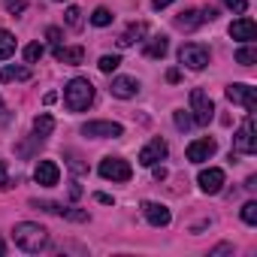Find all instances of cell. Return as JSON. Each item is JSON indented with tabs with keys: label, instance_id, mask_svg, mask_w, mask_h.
Returning a JSON list of instances; mask_svg holds the SVG:
<instances>
[{
	"label": "cell",
	"instance_id": "cell-36",
	"mask_svg": "<svg viewBox=\"0 0 257 257\" xmlns=\"http://www.w3.org/2000/svg\"><path fill=\"white\" fill-rule=\"evenodd\" d=\"M170 4H173V0H152L155 10H164V7H170Z\"/></svg>",
	"mask_w": 257,
	"mask_h": 257
},
{
	"label": "cell",
	"instance_id": "cell-17",
	"mask_svg": "<svg viewBox=\"0 0 257 257\" xmlns=\"http://www.w3.org/2000/svg\"><path fill=\"white\" fill-rule=\"evenodd\" d=\"M55 58H58L61 64L79 67V64L85 61V49H82V46H76V49H64V46H55Z\"/></svg>",
	"mask_w": 257,
	"mask_h": 257
},
{
	"label": "cell",
	"instance_id": "cell-33",
	"mask_svg": "<svg viewBox=\"0 0 257 257\" xmlns=\"http://www.w3.org/2000/svg\"><path fill=\"white\" fill-rule=\"evenodd\" d=\"M46 37H49L55 46H61V28H49V31H46Z\"/></svg>",
	"mask_w": 257,
	"mask_h": 257
},
{
	"label": "cell",
	"instance_id": "cell-22",
	"mask_svg": "<svg viewBox=\"0 0 257 257\" xmlns=\"http://www.w3.org/2000/svg\"><path fill=\"white\" fill-rule=\"evenodd\" d=\"M13 52H16V37L10 31H0V61L13 58Z\"/></svg>",
	"mask_w": 257,
	"mask_h": 257
},
{
	"label": "cell",
	"instance_id": "cell-25",
	"mask_svg": "<svg viewBox=\"0 0 257 257\" xmlns=\"http://www.w3.org/2000/svg\"><path fill=\"white\" fill-rule=\"evenodd\" d=\"M43 52H46L43 43H31V46L25 49V61H28V64H37V61L43 58Z\"/></svg>",
	"mask_w": 257,
	"mask_h": 257
},
{
	"label": "cell",
	"instance_id": "cell-11",
	"mask_svg": "<svg viewBox=\"0 0 257 257\" xmlns=\"http://www.w3.org/2000/svg\"><path fill=\"white\" fill-rule=\"evenodd\" d=\"M109 91H112V97H118V100H131V97L140 94V82L131 79V76H115L112 85H109Z\"/></svg>",
	"mask_w": 257,
	"mask_h": 257
},
{
	"label": "cell",
	"instance_id": "cell-12",
	"mask_svg": "<svg viewBox=\"0 0 257 257\" xmlns=\"http://www.w3.org/2000/svg\"><path fill=\"white\" fill-rule=\"evenodd\" d=\"M212 19H215V10H191V13H182V16L176 19V28L194 31V28H200L203 22H212Z\"/></svg>",
	"mask_w": 257,
	"mask_h": 257
},
{
	"label": "cell",
	"instance_id": "cell-4",
	"mask_svg": "<svg viewBox=\"0 0 257 257\" xmlns=\"http://www.w3.org/2000/svg\"><path fill=\"white\" fill-rule=\"evenodd\" d=\"M100 176L109 179V182H131L134 170H131V164L121 161V158H103L100 161Z\"/></svg>",
	"mask_w": 257,
	"mask_h": 257
},
{
	"label": "cell",
	"instance_id": "cell-27",
	"mask_svg": "<svg viewBox=\"0 0 257 257\" xmlns=\"http://www.w3.org/2000/svg\"><path fill=\"white\" fill-rule=\"evenodd\" d=\"M242 221L245 224H257V203H245L242 206Z\"/></svg>",
	"mask_w": 257,
	"mask_h": 257
},
{
	"label": "cell",
	"instance_id": "cell-31",
	"mask_svg": "<svg viewBox=\"0 0 257 257\" xmlns=\"http://www.w3.org/2000/svg\"><path fill=\"white\" fill-rule=\"evenodd\" d=\"M224 4H227L233 13H245V10H248V0H224Z\"/></svg>",
	"mask_w": 257,
	"mask_h": 257
},
{
	"label": "cell",
	"instance_id": "cell-37",
	"mask_svg": "<svg viewBox=\"0 0 257 257\" xmlns=\"http://www.w3.org/2000/svg\"><path fill=\"white\" fill-rule=\"evenodd\" d=\"M167 79H170V82H179V79H182V73H179V70H170V73H167Z\"/></svg>",
	"mask_w": 257,
	"mask_h": 257
},
{
	"label": "cell",
	"instance_id": "cell-21",
	"mask_svg": "<svg viewBox=\"0 0 257 257\" xmlns=\"http://www.w3.org/2000/svg\"><path fill=\"white\" fill-rule=\"evenodd\" d=\"M146 31H149L146 25H131V28H127V34H124V37L118 40V46H121V49H127V46H134V40L146 37Z\"/></svg>",
	"mask_w": 257,
	"mask_h": 257
},
{
	"label": "cell",
	"instance_id": "cell-3",
	"mask_svg": "<svg viewBox=\"0 0 257 257\" xmlns=\"http://www.w3.org/2000/svg\"><path fill=\"white\" fill-rule=\"evenodd\" d=\"M191 121L194 124H209L212 118H215V103H212V97L203 91V88H194L191 91Z\"/></svg>",
	"mask_w": 257,
	"mask_h": 257
},
{
	"label": "cell",
	"instance_id": "cell-29",
	"mask_svg": "<svg viewBox=\"0 0 257 257\" xmlns=\"http://www.w3.org/2000/svg\"><path fill=\"white\" fill-rule=\"evenodd\" d=\"M61 215L70 221H88V212H79V209H61Z\"/></svg>",
	"mask_w": 257,
	"mask_h": 257
},
{
	"label": "cell",
	"instance_id": "cell-23",
	"mask_svg": "<svg viewBox=\"0 0 257 257\" xmlns=\"http://www.w3.org/2000/svg\"><path fill=\"white\" fill-rule=\"evenodd\" d=\"M254 61H257V49H254L251 43H248V46H242V49L236 52V64H242V67H251Z\"/></svg>",
	"mask_w": 257,
	"mask_h": 257
},
{
	"label": "cell",
	"instance_id": "cell-1",
	"mask_svg": "<svg viewBox=\"0 0 257 257\" xmlns=\"http://www.w3.org/2000/svg\"><path fill=\"white\" fill-rule=\"evenodd\" d=\"M13 239H16V245H19L22 251H31V254H37V251H43V248L49 245V230H46V227H40V224L22 221V224H16V230H13Z\"/></svg>",
	"mask_w": 257,
	"mask_h": 257
},
{
	"label": "cell",
	"instance_id": "cell-13",
	"mask_svg": "<svg viewBox=\"0 0 257 257\" xmlns=\"http://www.w3.org/2000/svg\"><path fill=\"white\" fill-rule=\"evenodd\" d=\"M167 152H170V149H167V143H164L161 137H155V140L140 152V164H143V167H155L158 161H164V158H167Z\"/></svg>",
	"mask_w": 257,
	"mask_h": 257
},
{
	"label": "cell",
	"instance_id": "cell-40",
	"mask_svg": "<svg viewBox=\"0 0 257 257\" xmlns=\"http://www.w3.org/2000/svg\"><path fill=\"white\" fill-rule=\"evenodd\" d=\"M7 254V245H4V239H0V257H4Z\"/></svg>",
	"mask_w": 257,
	"mask_h": 257
},
{
	"label": "cell",
	"instance_id": "cell-19",
	"mask_svg": "<svg viewBox=\"0 0 257 257\" xmlns=\"http://www.w3.org/2000/svg\"><path fill=\"white\" fill-rule=\"evenodd\" d=\"M31 70L28 67H4L0 70V82H28Z\"/></svg>",
	"mask_w": 257,
	"mask_h": 257
},
{
	"label": "cell",
	"instance_id": "cell-39",
	"mask_svg": "<svg viewBox=\"0 0 257 257\" xmlns=\"http://www.w3.org/2000/svg\"><path fill=\"white\" fill-rule=\"evenodd\" d=\"M97 200H100V203H106V206H112V197H109V194H97Z\"/></svg>",
	"mask_w": 257,
	"mask_h": 257
},
{
	"label": "cell",
	"instance_id": "cell-9",
	"mask_svg": "<svg viewBox=\"0 0 257 257\" xmlns=\"http://www.w3.org/2000/svg\"><path fill=\"white\" fill-rule=\"evenodd\" d=\"M215 149H218V146H215V140L203 137V140H194V143L188 146V152H185V155H188V161H191V164H203V161H209V158L215 155Z\"/></svg>",
	"mask_w": 257,
	"mask_h": 257
},
{
	"label": "cell",
	"instance_id": "cell-26",
	"mask_svg": "<svg viewBox=\"0 0 257 257\" xmlns=\"http://www.w3.org/2000/svg\"><path fill=\"white\" fill-rule=\"evenodd\" d=\"M118 64H121V58H118V55H103L97 67H100L103 73H112V70H118Z\"/></svg>",
	"mask_w": 257,
	"mask_h": 257
},
{
	"label": "cell",
	"instance_id": "cell-20",
	"mask_svg": "<svg viewBox=\"0 0 257 257\" xmlns=\"http://www.w3.org/2000/svg\"><path fill=\"white\" fill-rule=\"evenodd\" d=\"M167 49H170V40H167L164 34H161V37H152V43L146 46V58H164Z\"/></svg>",
	"mask_w": 257,
	"mask_h": 257
},
{
	"label": "cell",
	"instance_id": "cell-2",
	"mask_svg": "<svg viewBox=\"0 0 257 257\" xmlns=\"http://www.w3.org/2000/svg\"><path fill=\"white\" fill-rule=\"evenodd\" d=\"M64 103H67L70 112H85L94 103V85H91V79H82V76L70 79L67 88H64Z\"/></svg>",
	"mask_w": 257,
	"mask_h": 257
},
{
	"label": "cell",
	"instance_id": "cell-16",
	"mask_svg": "<svg viewBox=\"0 0 257 257\" xmlns=\"http://www.w3.org/2000/svg\"><path fill=\"white\" fill-rule=\"evenodd\" d=\"M230 37L233 40H242V43H254L257 40V25L251 19H236L230 25Z\"/></svg>",
	"mask_w": 257,
	"mask_h": 257
},
{
	"label": "cell",
	"instance_id": "cell-10",
	"mask_svg": "<svg viewBox=\"0 0 257 257\" xmlns=\"http://www.w3.org/2000/svg\"><path fill=\"white\" fill-rule=\"evenodd\" d=\"M143 215H146V221H149L152 227H167V224L173 221L170 209H167L164 203H152V200L143 203Z\"/></svg>",
	"mask_w": 257,
	"mask_h": 257
},
{
	"label": "cell",
	"instance_id": "cell-38",
	"mask_svg": "<svg viewBox=\"0 0 257 257\" xmlns=\"http://www.w3.org/2000/svg\"><path fill=\"white\" fill-rule=\"evenodd\" d=\"M227 251H233V248H230V245H218V248H215V251H212V254H215V257H218V254H227Z\"/></svg>",
	"mask_w": 257,
	"mask_h": 257
},
{
	"label": "cell",
	"instance_id": "cell-15",
	"mask_svg": "<svg viewBox=\"0 0 257 257\" xmlns=\"http://www.w3.org/2000/svg\"><path fill=\"white\" fill-rule=\"evenodd\" d=\"M197 182H200V188H203L206 194H218V191L224 188V170L209 167V170H203V173L197 176Z\"/></svg>",
	"mask_w": 257,
	"mask_h": 257
},
{
	"label": "cell",
	"instance_id": "cell-28",
	"mask_svg": "<svg viewBox=\"0 0 257 257\" xmlns=\"http://www.w3.org/2000/svg\"><path fill=\"white\" fill-rule=\"evenodd\" d=\"M67 25H70V28H82V13H79V7H70V10H67Z\"/></svg>",
	"mask_w": 257,
	"mask_h": 257
},
{
	"label": "cell",
	"instance_id": "cell-34",
	"mask_svg": "<svg viewBox=\"0 0 257 257\" xmlns=\"http://www.w3.org/2000/svg\"><path fill=\"white\" fill-rule=\"evenodd\" d=\"M152 170H155V179H158V182H164V179H167V170H164V167H158V164H155Z\"/></svg>",
	"mask_w": 257,
	"mask_h": 257
},
{
	"label": "cell",
	"instance_id": "cell-8",
	"mask_svg": "<svg viewBox=\"0 0 257 257\" xmlns=\"http://www.w3.org/2000/svg\"><path fill=\"white\" fill-rule=\"evenodd\" d=\"M85 137H94V140H106V137H124V127L115 124V121H88L82 127Z\"/></svg>",
	"mask_w": 257,
	"mask_h": 257
},
{
	"label": "cell",
	"instance_id": "cell-6",
	"mask_svg": "<svg viewBox=\"0 0 257 257\" xmlns=\"http://www.w3.org/2000/svg\"><path fill=\"white\" fill-rule=\"evenodd\" d=\"M179 61H182L185 67H191V70H203V67L209 64V49L200 46V43H188V46H182Z\"/></svg>",
	"mask_w": 257,
	"mask_h": 257
},
{
	"label": "cell",
	"instance_id": "cell-18",
	"mask_svg": "<svg viewBox=\"0 0 257 257\" xmlns=\"http://www.w3.org/2000/svg\"><path fill=\"white\" fill-rule=\"evenodd\" d=\"M52 131H55V118H52L49 112H40V115L34 118V134H37V140L52 137Z\"/></svg>",
	"mask_w": 257,
	"mask_h": 257
},
{
	"label": "cell",
	"instance_id": "cell-32",
	"mask_svg": "<svg viewBox=\"0 0 257 257\" xmlns=\"http://www.w3.org/2000/svg\"><path fill=\"white\" fill-rule=\"evenodd\" d=\"M25 7H28V4H25V0H7V10H10L13 16H16V13H22Z\"/></svg>",
	"mask_w": 257,
	"mask_h": 257
},
{
	"label": "cell",
	"instance_id": "cell-30",
	"mask_svg": "<svg viewBox=\"0 0 257 257\" xmlns=\"http://www.w3.org/2000/svg\"><path fill=\"white\" fill-rule=\"evenodd\" d=\"M191 124H194V121H191L188 112H176V127H179V131H188Z\"/></svg>",
	"mask_w": 257,
	"mask_h": 257
},
{
	"label": "cell",
	"instance_id": "cell-7",
	"mask_svg": "<svg viewBox=\"0 0 257 257\" xmlns=\"http://www.w3.org/2000/svg\"><path fill=\"white\" fill-rule=\"evenodd\" d=\"M227 100H230V103L245 106V112H254V109H257V88L236 82V85H230V88H227Z\"/></svg>",
	"mask_w": 257,
	"mask_h": 257
},
{
	"label": "cell",
	"instance_id": "cell-35",
	"mask_svg": "<svg viewBox=\"0 0 257 257\" xmlns=\"http://www.w3.org/2000/svg\"><path fill=\"white\" fill-rule=\"evenodd\" d=\"M0 188H7V167H4V161H0Z\"/></svg>",
	"mask_w": 257,
	"mask_h": 257
},
{
	"label": "cell",
	"instance_id": "cell-14",
	"mask_svg": "<svg viewBox=\"0 0 257 257\" xmlns=\"http://www.w3.org/2000/svg\"><path fill=\"white\" fill-rule=\"evenodd\" d=\"M34 179H37V185L52 188V185H58L61 170H58V164H55V161H40V164H37V170H34Z\"/></svg>",
	"mask_w": 257,
	"mask_h": 257
},
{
	"label": "cell",
	"instance_id": "cell-5",
	"mask_svg": "<svg viewBox=\"0 0 257 257\" xmlns=\"http://www.w3.org/2000/svg\"><path fill=\"white\" fill-rule=\"evenodd\" d=\"M236 152L239 155H254L257 152V140H254V112H248V118L242 121V127L236 131Z\"/></svg>",
	"mask_w": 257,
	"mask_h": 257
},
{
	"label": "cell",
	"instance_id": "cell-24",
	"mask_svg": "<svg viewBox=\"0 0 257 257\" xmlns=\"http://www.w3.org/2000/svg\"><path fill=\"white\" fill-rule=\"evenodd\" d=\"M91 25H97V28L112 25V13H109L106 7H97V10H94V16H91Z\"/></svg>",
	"mask_w": 257,
	"mask_h": 257
}]
</instances>
